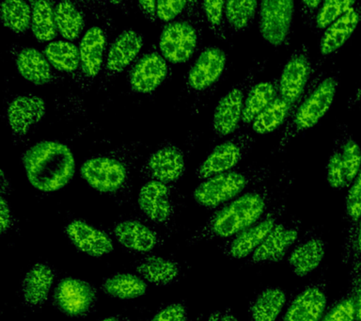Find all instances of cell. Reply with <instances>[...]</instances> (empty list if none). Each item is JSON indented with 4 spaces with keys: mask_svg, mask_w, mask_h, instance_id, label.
<instances>
[{
    "mask_svg": "<svg viewBox=\"0 0 361 321\" xmlns=\"http://www.w3.org/2000/svg\"><path fill=\"white\" fill-rule=\"evenodd\" d=\"M288 178L289 174L284 171L276 185L267 183L258 186L222 205L200 229L192 235L188 243L192 245L214 239H228L247 229L273 207L276 188L283 185Z\"/></svg>",
    "mask_w": 361,
    "mask_h": 321,
    "instance_id": "cell-1",
    "label": "cell"
},
{
    "mask_svg": "<svg viewBox=\"0 0 361 321\" xmlns=\"http://www.w3.org/2000/svg\"><path fill=\"white\" fill-rule=\"evenodd\" d=\"M340 78L338 75L313 72L312 80L293 108L281 133L275 154H283L293 140L314 128L334 102Z\"/></svg>",
    "mask_w": 361,
    "mask_h": 321,
    "instance_id": "cell-2",
    "label": "cell"
},
{
    "mask_svg": "<svg viewBox=\"0 0 361 321\" xmlns=\"http://www.w3.org/2000/svg\"><path fill=\"white\" fill-rule=\"evenodd\" d=\"M23 162L28 181L44 193L63 188L75 174L72 152L67 145L55 140L36 143L25 152Z\"/></svg>",
    "mask_w": 361,
    "mask_h": 321,
    "instance_id": "cell-3",
    "label": "cell"
},
{
    "mask_svg": "<svg viewBox=\"0 0 361 321\" xmlns=\"http://www.w3.org/2000/svg\"><path fill=\"white\" fill-rule=\"evenodd\" d=\"M270 165L237 167L203 180L193 193L195 202L214 210L233 201L251 188L267 184L272 177Z\"/></svg>",
    "mask_w": 361,
    "mask_h": 321,
    "instance_id": "cell-4",
    "label": "cell"
},
{
    "mask_svg": "<svg viewBox=\"0 0 361 321\" xmlns=\"http://www.w3.org/2000/svg\"><path fill=\"white\" fill-rule=\"evenodd\" d=\"M265 66H267L265 60L255 61L248 69L245 77L234 84L220 98L214 109L213 120H212V129L217 137L230 136L238 131L248 92L257 83L259 75L264 72Z\"/></svg>",
    "mask_w": 361,
    "mask_h": 321,
    "instance_id": "cell-5",
    "label": "cell"
},
{
    "mask_svg": "<svg viewBox=\"0 0 361 321\" xmlns=\"http://www.w3.org/2000/svg\"><path fill=\"white\" fill-rule=\"evenodd\" d=\"M286 210V200L282 199L281 202H276L255 224L233 238L226 239L220 247L223 255L234 260L250 258L281 221Z\"/></svg>",
    "mask_w": 361,
    "mask_h": 321,
    "instance_id": "cell-6",
    "label": "cell"
},
{
    "mask_svg": "<svg viewBox=\"0 0 361 321\" xmlns=\"http://www.w3.org/2000/svg\"><path fill=\"white\" fill-rule=\"evenodd\" d=\"M256 139L251 131H237L230 139L216 145L197 168L196 176L206 180L238 167L250 153Z\"/></svg>",
    "mask_w": 361,
    "mask_h": 321,
    "instance_id": "cell-7",
    "label": "cell"
},
{
    "mask_svg": "<svg viewBox=\"0 0 361 321\" xmlns=\"http://www.w3.org/2000/svg\"><path fill=\"white\" fill-rule=\"evenodd\" d=\"M295 13L292 0H268L259 2V32L264 41L275 47H288Z\"/></svg>",
    "mask_w": 361,
    "mask_h": 321,
    "instance_id": "cell-8",
    "label": "cell"
},
{
    "mask_svg": "<svg viewBox=\"0 0 361 321\" xmlns=\"http://www.w3.org/2000/svg\"><path fill=\"white\" fill-rule=\"evenodd\" d=\"M313 75L309 47L306 44L293 50L279 78V97L293 109L306 91Z\"/></svg>",
    "mask_w": 361,
    "mask_h": 321,
    "instance_id": "cell-9",
    "label": "cell"
},
{
    "mask_svg": "<svg viewBox=\"0 0 361 321\" xmlns=\"http://www.w3.org/2000/svg\"><path fill=\"white\" fill-rule=\"evenodd\" d=\"M301 228L302 221L295 217L279 222L245 263L259 265L281 261L295 246L300 236Z\"/></svg>",
    "mask_w": 361,
    "mask_h": 321,
    "instance_id": "cell-10",
    "label": "cell"
},
{
    "mask_svg": "<svg viewBox=\"0 0 361 321\" xmlns=\"http://www.w3.org/2000/svg\"><path fill=\"white\" fill-rule=\"evenodd\" d=\"M199 44V33L188 21L171 22L160 35V52L172 63H185L190 60Z\"/></svg>",
    "mask_w": 361,
    "mask_h": 321,
    "instance_id": "cell-11",
    "label": "cell"
},
{
    "mask_svg": "<svg viewBox=\"0 0 361 321\" xmlns=\"http://www.w3.org/2000/svg\"><path fill=\"white\" fill-rule=\"evenodd\" d=\"M326 250V242L319 227L313 226L299 236L288 255L287 262L296 276L307 277L320 266Z\"/></svg>",
    "mask_w": 361,
    "mask_h": 321,
    "instance_id": "cell-12",
    "label": "cell"
},
{
    "mask_svg": "<svg viewBox=\"0 0 361 321\" xmlns=\"http://www.w3.org/2000/svg\"><path fill=\"white\" fill-rule=\"evenodd\" d=\"M96 290L80 279L65 278L54 291V304L59 311L70 317H83L96 303Z\"/></svg>",
    "mask_w": 361,
    "mask_h": 321,
    "instance_id": "cell-13",
    "label": "cell"
},
{
    "mask_svg": "<svg viewBox=\"0 0 361 321\" xmlns=\"http://www.w3.org/2000/svg\"><path fill=\"white\" fill-rule=\"evenodd\" d=\"M326 304V281L321 278L303 287L290 300L281 321H321Z\"/></svg>",
    "mask_w": 361,
    "mask_h": 321,
    "instance_id": "cell-14",
    "label": "cell"
},
{
    "mask_svg": "<svg viewBox=\"0 0 361 321\" xmlns=\"http://www.w3.org/2000/svg\"><path fill=\"white\" fill-rule=\"evenodd\" d=\"M81 176L90 187L101 193H114L126 179L123 163L111 157H94L82 165Z\"/></svg>",
    "mask_w": 361,
    "mask_h": 321,
    "instance_id": "cell-15",
    "label": "cell"
},
{
    "mask_svg": "<svg viewBox=\"0 0 361 321\" xmlns=\"http://www.w3.org/2000/svg\"><path fill=\"white\" fill-rule=\"evenodd\" d=\"M227 64V55L217 47H208L202 50L192 64L188 74V85L196 92L211 88L221 78Z\"/></svg>",
    "mask_w": 361,
    "mask_h": 321,
    "instance_id": "cell-16",
    "label": "cell"
},
{
    "mask_svg": "<svg viewBox=\"0 0 361 321\" xmlns=\"http://www.w3.org/2000/svg\"><path fill=\"white\" fill-rule=\"evenodd\" d=\"M360 22L361 1H355L354 6L350 8L322 35L319 46L321 59L315 64V69L320 70L323 66V61L335 54L347 43Z\"/></svg>",
    "mask_w": 361,
    "mask_h": 321,
    "instance_id": "cell-17",
    "label": "cell"
},
{
    "mask_svg": "<svg viewBox=\"0 0 361 321\" xmlns=\"http://www.w3.org/2000/svg\"><path fill=\"white\" fill-rule=\"evenodd\" d=\"M65 233L79 250L93 258H102L114 249L111 238L106 233L83 221L71 222Z\"/></svg>",
    "mask_w": 361,
    "mask_h": 321,
    "instance_id": "cell-18",
    "label": "cell"
},
{
    "mask_svg": "<svg viewBox=\"0 0 361 321\" xmlns=\"http://www.w3.org/2000/svg\"><path fill=\"white\" fill-rule=\"evenodd\" d=\"M168 66L162 55L149 53L144 55L130 74V85L135 92L148 94L154 91L165 80Z\"/></svg>",
    "mask_w": 361,
    "mask_h": 321,
    "instance_id": "cell-19",
    "label": "cell"
},
{
    "mask_svg": "<svg viewBox=\"0 0 361 321\" xmlns=\"http://www.w3.org/2000/svg\"><path fill=\"white\" fill-rule=\"evenodd\" d=\"M45 102L36 95H21L11 101L7 111L8 125L17 135H25L44 116Z\"/></svg>",
    "mask_w": 361,
    "mask_h": 321,
    "instance_id": "cell-20",
    "label": "cell"
},
{
    "mask_svg": "<svg viewBox=\"0 0 361 321\" xmlns=\"http://www.w3.org/2000/svg\"><path fill=\"white\" fill-rule=\"evenodd\" d=\"M138 205L151 221L166 224L172 216L171 191L165 183L151 181L144 185L138 194Z\"/></svg>",
    "mask_w": 361,
    "mask_h": 321,
    "instance_id": "cell-21",
    "label": "cell"
},
{
    "mask_svg": "<svg viewBox=\"0 0 361 321\" xmlns=\"http://www.w3.org/2000/svg\"><path fill=\"white\" fill-rule=\"evenodd\" d=\"M114 235L124 248L132 252H151L159 243L154 231L135 219L118 222L114 228Z\"/></svg>",
    "mask_w": 361,
    "mask_h": 321,
    "instance_id": "cell-22",
    "label": "cell"
},
{
    "mask_svg": "<svg viewBox=\"0 0 361 321\" xmlns=\"http://www.w3.org/2000/svg\"><path fill=\"white\" fill-rule=\"evenodd\" d=\"M279 97V78L257 83L248 92L243 109L241 123L237 131H250L254 120Z\"/></svg>",
    "mask_w": 361,
    "mask_h": 321,
    "instance_id": "cell-23",
    "label": "cell"
},
{
    "mask_svg": "<svg viewBox=\"0 0 361 321\" xmlns=\"http://www.w3.org/2000/svg\"><path fill=\"white\" fill-rule=\"evenodd\" d=\"M185 157L182 151L175 146H166L152 154L148 162V169L157 181H177L185 171Z\"/></svg>",
    "mask_w": 361,
    "mask_h": 321,
    "instance_id": "cell-24",
    "label": "cell"
},
{
    "mask_svg": "<svg viewBox=\"0 0 361 321\" xmlns=\"http://www.w3.org/2000/svg\"><path fill=\"white\" fill-rule=\"evenodd\" d=\"M55 273L48 265H34L22 283V294L25 303L30 307L41 306L47 300L53 286Z\"/></svg>",
    "mask_w": 361,
    "mask_h": 321,
    "instance_id": "cell-25",
    "label": "cell"
},
{
    "mask_svg": "<svg viewBox=\"0 0 361 321\" xmlns=\"http://www.w3.org/2000/svg\"><path fill=\"white\" fill-rule=\"evenodd\" d=\"M143 39L133 30L121 32L110 47L107 55L106 68L109 72L118 73L128 66L140 53Z\"/></svg>",
    "mask_w": 361,
    "mask_h": 321,
    "instance_id": "cell-26",
    "label": "cell"
},
{
    "mask_svg": "<svg viewBox=\"0 0 361 321\" xmlns=\"http://www.w3.org/2000/svg\"><path fill=\"white\" fill-rule=\"evenodd\" d=\"M361 218V169L346 194L344 205V221H345V238L343 249V263L349 265L351 259L353 243L355 229Z\"/></svg>",
    "mask_w": 361,
    "mask_h": 321,
    "instance_id": "cell-27",
    "label": "cell"
},
{
    "mask_svg": "<svg viewBox=\"0 0 361 321\" xmlns=\"http://www.w3.org/2000/svg\"><path fill=\"white\" fill-rule=\"evenodd\" d=\"M286 293L279 287L262 289L248 303L251 321H276L286 303Z\"/></svg>",
    "mask_w": 361,
    "mask_h": 321,
    "instance_id": "cell-28",
    "label": "cell"
},
{
    "mask_svg": "<svg viewBox=\"0 0 361 321\" xmlns=\"http://www.w3.org/2000/svg\"><path fill=\"white\" fill-rule=\"evenodd\" d=\"M135 269L144 280L159 286L174 283L180 274V267L176 261L161 256H147L138 262Z\"/></svg>",
    "mask_w": 361,
    "mask_h": 321,
    "instance_id": "cell-29",
    "label": "cell"
},
{
    "mask_svg": "<svg viewBox=\"0 0 361 321\" xmlns=\"http://www.w3.org/2000/svg\"><path fill=\"white\" fill-rule=\"evenodd\" d=\"M106 36L103 30L93 27L87 30L80 42L79 55L82 70L87 77H95L103 63Z\"/></svg>",
    "mask_w": 361,
    "mask_h": 321,
    "instance_id": "cell-30",
    "label": "cell"
},
{
    "mask_svg": "<svg viewBox=\"0 0 361 321\" xmlns=\"http://www.w3.org/2000/svg\"><path fill=\"white\" fill-rule=\"evenodd\" d=\"M334 146L340 152L348 188L361 169V147L349 131L346 123H338Z\"/></svg>",
    "mask_w": 361,
    "mask_h": 321,
    "instance_id": "cell-31",
    "label": "cell"
},
{
    "mask_svg": "<svg viewBox=\"0 0 361 321\" xmlns=\"http://www.w3.org/2000/svg\"><path fill=\"white\" fill-rule=\"evenodd\" d=\"M17 69L25 80L37 85L51 80L50 63L47 57L35 49H24L16 61Z\"/></svg>",
    "mask_w": 361,
    "mask_h": 321,
    "instance_id": "cell-32",
    "label": "cell"
},
{
    "mask_svg": "<svg viewBox=\"0 0 361 321\" xmlns=\"http://www.w3.org/2000/svg\"><path fill=\"white\" fill-rule=\"evenodd\" d=\"M148 289L146 281L133 273H117L110 276L102 284V290L110 297L120 300H133L145 295Z\"/></svg>",
    "mask_w": 361,
    "mask_h": 321,
    "instance_id": "cell-33",
    "label": "cell"
},
{
    "mask_svg": "<svg viewBox=\"0 0 361 321\" xmlns=\"http://www.w3.org/2000/svg\"><path fill=\"white\" fill-rule=\"evenodd\" d=\"M292 111V107L278 97L256 117L250 131L258 135L271 133L287 122Z\"/></svg>",
    "mask_w": 361,
    "mask_h": 321,
    "instance_id": "cell-34",
    "label": "cell"
},
{
    "mask_svg": "<svg viewBox=\"0 0 361 321\" xmlns=\"http://www.w3.org/2000/svg\"><path fill=\"white\" fill-rule=\"evenodd\" d=\"M259 2L243 0L227 1L225 4V18L228 30L233 35L244 32L250 29L258 16Z\"/></svg>",
    "mask_w": 361,
    "mask_h": 321,
    "instance_id": "cell-35",
    "label": "cell"
},
{
    "mask_svg": "<svg viewBox=\"0 0 361 321\" xmlns=\"http://www.w3.org/2000/svg\"><path fill=\"white\" fill-rule=\"evenodd\" d=\"M44 52L51 66L61 71H75L80 64L79 49L70 42H52L48 44Z\"/></svg>",
    "mask_w": 361,
    "mask_h": 321,
    "instance_id": "cell-36",
    "label": "cell"
},
{
    "mask_svg": "<svg viewBox=\"0 0 361 321\" xmlns=\"http://www.w3.org/2000/svg\"><path fill=\"white\" fill-rule=\"evenodd\" d=\"M31 30L37 40L48 42L55 38V10L49 1H36L32 6Z\"/></svg>",
    "mask_w": 361,
    "mask_h": 321,
    "instance_id": "cell-37",
    "label": "cell"
},
{
    "mask_svg": "<svg viewBox=\"0 0 361 321\" xmlns=\"http://www.w3.org/2000/svg\"><path fill=\"white\" fill-rule=\"evenodd\" d=\"M56 30L67 40L78 38L84 28L81 13L72 2H61L55 8Z\"/></svg>",
    "mask_w": 361,
    "mask_h": 321,
    "instance_id": "cell-38",
    "label": "cell"
},
{
    "mask_svg": "<svg viewBox=\"0 0 361 321\" xmlns=\"http://www.w3.org/2000/svg\"><path fill=\"white\" fill-rule=\"evenodd\" d=\"M32 9L30 5L20 0H11L1 4L3 24L11 32L24 33L31 25Z\"/></svg>",
    "mask_w": 361,
    "mask_h": 321,
    "instance_id": "cell-39",
    "label": "cell"
},
{
    "mask_svg": "<svg viewBox=\"0 0 361 321\" xmlns=\"http://www.w3.org/2000/svg\"><path fill=\"white\" fill-rule=\"evenodd\" d=\"M355 1L344 0V1H323L316 15L313 32L323 35L327 28L331 26L344 13L354 6Z\"/></svg>",
    "mask_w": 361,
    "mask_h": 321,
    "instance_id": "cell-40",
    "label": "cell"
},
{
    "mask_svg": "<svg viewBox=\"0 0 361 321\" xmlns=\"http://www.w3.org/2000/svg\"><path fill=\"white\" fill-rule=\"evenodd\" d=\"M225 1H204L202 9L209 28L217 38L228 41V26L225 18Z\"/></svg>",
    "mask_w": 361,
    "mask_h": 321,
    "instance_id": "cell-41",
    "label": "cell"
},
{
    "mask_svg": "<svg viewBox=\"0 0 361 321\" xmlns=\"http://www.w3.org/2000/svg\"><path fill=\"white\" fill-rule=\"evenodd\" d=\"M321 321H355L354 292L348 289L345 295L327 309Z\"/></svg>",
    "mask_w": 361,
    "mask_h": 321,
    "instance_id": "cell-42",
    "label": "cell"
},
{
    "mask_svg": "<svg viewBox=\"0 0 361 321\" xmlns=\"http://www.w3.org/2000/svg\"><path fill=\"white\" fill-rule=\"evenodd\" d=\"M326 180L329 185L335 190L347 188L345 171L340 152L333 145L331 154L326 164Z\"/></svg>",
    "mask_w": 361,
    "mask_h": 321,
    "instance_id": "cell-43",
    "label": "cell"
},
{
    "mask_svg": "<svg viewBox=\"0 0 361 321\" xmlns=\"http://www.w3.org/2000/svg\"><path fill=\"white\" fill-rule=\"evenodd\" d=\"M149 321H188V311L185 304L171 303L159 310Z\"/></svg>",
    "mask_w": 361,
    "mask_h": 321,
    "instance_id": "cell-44",
    "label": "cell"
},
{
    "mask_svg": "<svg viewBox=\"0 0 361 321\" xmlns=\"http://www.w3.org/2000/svg\"><path fill=\"white\" fill-rule=\"evenodd\" d=\"M186 1H158L157 2V15L162 21H171L185 9Z\"/></svg>",
    "mask_w": 361,
    "mask_h": 321,
    "instance_id": "cell-45",
    "label": "cell"
},
{
    "mask_svg": "<svg viewBox=\"0 0 361 321\" xmlns=\"http://www.w3.org/2000/svg\"><path fill=\"white\" fill-rule=\"evenodd\" d=\"M349 265L351 266L350 279L357 277L361 273V218L355 229Z\"/></svg>",
    "mask_w": 361,
    "mask_h": 321,
    "instance_id": "cell-46",
    "label": "cell"
},
{
    "mask_svg": "<svg viewBox=\"0 0 361 321\" xmlns=\"http://www.w3.org/2000/svg\"><path fill=\"white\" fill-rule=\"evenodd\" d=\"M322 2L323 1H319V0H315V1H302L300 5H299L304 24L309 27L310 30H312L313 25H314L316 15H317Z\"/></svg>",
    "mask_w": 361,
    "mask_h": 321,
    "instance_id": "cell-47",
    "label": "cell"
},
{
    "mask_svg": "<svg viewBox=\"0 0 361 321\" xmlns=\"http://www.w3.org/2000/svg\"><path fill=\"white\" fill-rule=\"evenodd\" d=\"M349 289L355 295V321H361V273L357 277L350 279Z\"/></svg>",
    "mask_w": 361,
    "mask_h": 321,
    "instance_id": "cell-48",
    "label": "cell"
},
{
    "mask_svg": "<svg viewBox=\"0 0 361 321\" xmlns=\"http://www.w3.org/2000/svg\"><path fill=\"white\" fill-rule=\"evenodd\" d=\"M205 321H239L230 308L212 312Z\"/></svg>",
    "mask_w": 361,
    "mask_h": 321,
    "instance_id": "cell-49",
    "label": "cell"
},
{
    "mask_svg": "<svg viewBox=\"0 0 361 321\" xmlns=\"http://www.w3.org/2000/svg\"><path fill=\"white\" fill-rule=\"evenodd\" d=\"M0 208H1V234L7 232L8 229H10L11 225V213L10 207H8V202H6L4 198H1V204H0Z\"/></svg>",
    "mask_w": 361,
    "mask_h": 321,
    "instance_id": "cell-50",
    "label": "cell"
},
{
    "mask_svg": "<svg viewBox=\"0 0 361 321\" xmlns=\"http://www.w3.org/2000/svg\"><path fill=\"white\" fill-rule=\"evenodd\" d=\"M138 6L147 18H154L157 13V2L154 1H140L138 2Z\"/></svg>",
    "mask_w": 361,
    "mask_h": 321,
    "instance_id": "cell-51",
    "label": "cell"
},
{
    "mask_svg": "<svg viewBox=\"0 0 361 321\" xmlns=\"http://www.w3.org/2000/svg\"><path fill=\"white\" fill-rule=\"evenodd\" d=\"M361 102V83L360 87L357 90H355L354 95L350 97L348 100V103H347V107L348 109L354 108V107L357 106L358 103Z\"/></svg>",
    "mask_w": 361,
    "mask_h": 321,
    "instance_id": "cell-52",
    "label": "cell"
},
{
    "mask_svg": "<svg viewBox=\"0 0 361 321\" xmlns=\"http://www.w3.org/2000/svg\"><path fill=\"white\" fill-rule=\"evenodd\" d=\"M100 321H121L120 318L116 317H109L104 318V320H101Z\"/></svg>",
    "mask_w": 361,
    "mask_h": 321,
    "instance_id": "cell-53",
    "label": "cell"
},
{
    "mask_svg": "<svg viewBox=\"0 0 361 321\" xmlns=\"http://www.w3.org/2000/svg\"><path fill=\"white\" fill-rule=\"evenodd\" d=\"M194 321H203V320H202V317H200L196 318V320H195Z\"/></svg>",
    "mask_w": 361,
    "mask_h": 321,
    "instance_id": "cell-54",
    "label": "cell"
}]
</instances>
